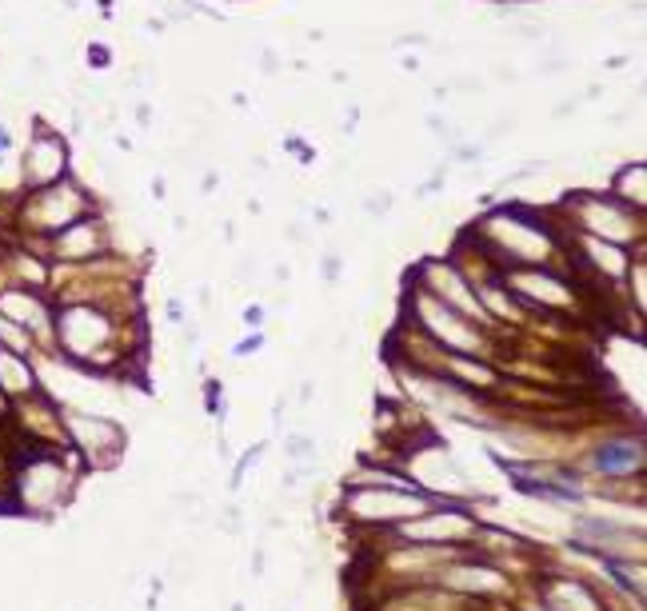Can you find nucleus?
I'll list each match as a JSON object with an SVG mask.
<instances>
[{
  "mask_svg": "<svg viewBox=\"0 0 647 611\" xmlns=\"http://www.w3.org/2000/svg\"><path fill=\"white\" fill-rule=\"evenodd\" d=\"M9 160H13V136H9V128L0 124V169H4Z\"/></svg>",
  "mask_w": 647,
  "mask_h": 611,
  "instance_id": "nucleus-7",
  "label": "nucleus"
},
{
  "mask_svg": "<svg viewBox=\"0 0 647 611\" xmlns=\"http://www.w3.org/2000/svg\"><path fill=\"white\" fill-rule=\"evenodd\" d=\"M0 379L9 384V388H28L33 376H28V367L16 360L13 352H0Z\"/></svg>",
  "mask_w": 647,
  "mask_h": 611,
  "instance_id": "nucleus-6",
  "label": "nucleus"
},
{
  "mask_svg": "<svg viewBox=\"0 0 647 611\" xmlns=\"http://www.w3.org/2000/svg\"><path fill=\"white\" fill-rule=\"evenodd\" d=\"M596 460H599V467H604V472H632V467L644 460V452H639V444L620 440V444H604Z\"/></svg>",
  "mask_w": 647,
  "mask_h": 611,
  "instance_id": "nucleus-5",
  "label": "nucleus"
},
{
  "mask_svg": "<svg viewBox=\"0 0 647 611\" xmlns=\"http://www.w3.org/2000/svg\"><path fill=\"white\" fill-rule=\"evenodd\" d=\"M288 452H293V456H308V452H312V444H308V440H293V444H288Z\"/></svg>",
  "mask_w": 647,
  "mask_h": 611,
  "instance_id": "nucleus-8",
  "label": "nucleus"
},
{
  "mask_svg": "<svg viewBox=\"0 0 647 611\" xmlns=\"http://www.w3.org/2000/svg\"><path fill=\"white\" fill-rule=\"evenodd\" d=\"M97 248H100V233H97V224H88V221L69 224V228L57 236V257H64V260L92 257Z\"/></svg>",
  "mask_w": 647,
  "mask_h": 611,
  "instance_id": "nucleus-3",
  "label": "nucleus"
},
{
  "mask_svg": "<svg viewBox=\"0 0 647 611\" xmlns=\"http://www.w3.org/2000/svg\"><path fill=\"white\" fill-rule=\"evenodd\" d=\"M0 312L9 320H16V324H25V328H45V320H49L37 296L28 292H4L0 296Z\"/></svg>",
  "mask_w": 647,
  "mask_h": 611,
  "instance_id": "nucleus-4",
  "label": "nucleus"
},
{
  "mask_svg": "<svg viewBox=\"0 0 647 611\" xmlns=\"http://www.w3.org/2000/svg\"><path fill=\"white\" fill-rule=\"evenodd\" d=\"M64 164H69V152L52 133H37L33 145L25 148V160H21V176H25L28 188H49L64 176Z\"/></svg>",
  "mask_w": 647,
  "mask_h": 611,
  "instance_id": "nucleus-2",
  "label": "nucleus"
},
{
  "mask_svg": "<svg viewBox=\"0 0 647 611\" xmlns=\"http://www.w3.org/2000/svg\"><path fill=\"white\" fill-rule=\"evenodd\" d=\"M85 216V196L73 184H49V188H37V196L25 204V221L45 228V233H64L69 224H76Z\"/></svg>",
  "mask_w": 647,
  "mask_h": 611,
  "instance_id": "nucleus-1",
  "label": "nucleus"
}]
</instances>
